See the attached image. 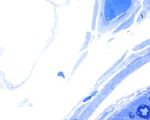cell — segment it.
Here are the masks:
<instances>
[{
  "label": "cell",
  "instance_id": "3957f363",
  "mask_svg": "<svg viewBox=\"0 0 150 120\" xmlns=\"http://www.w3.org/2000/svg\"><path fill=\"white\" fill-rule=\"evenodd\" d=\"M149 100H150V97H149Z\"/></svg>",
  "mask_w": 150,
  "mask_h": 120
},
{
  "label": "cell",
  "instance_id": "6da1fadb",
  "mask_svg": "<svg viewBox=\"0 0 150 120\" xmlns=\"http://www.w3.org/2000/svg\"><path fill=\"white\" fill-rule=\"evenodd\" d=\"M137 114L139 117L144 119H150V106L146 104H141L137 109Z\"/></svg>",
  "mask_w": 150,
  "mask_h": 120
},
{
  "label": "cell",
  "instance_id": "7a4b0ae2",
  "mask_svg": "<svg viewBox=\"0 0 150 120\" xmlns=\"http://www.w3.org/2000/svg\"><path fill=\"white\" fill-rule=\"evenodd\" d=\"M129 114H130V116L131 117V118H133V117H134V116H133V115H132V113H129Z\"/></svg>",
  "mask_w": 150,
  "mask_h": 120
}]
</instances>
